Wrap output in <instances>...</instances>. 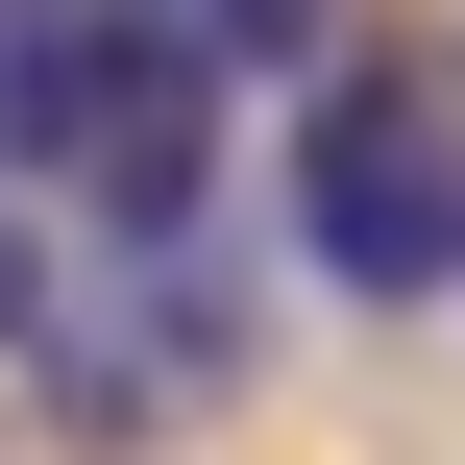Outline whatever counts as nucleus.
I'll return each mask as SVG.
<instances>
[{
	"label": "nucleus",
	"mask_w": 465,
	"mask_h": 465,
	"mask_svg": "<svg viewBox=\"0 0 465 465\" xmlns=\"http://www.w3.org/2000/svg\"><path fill=\"white\" fill-rule=\"evenodd\" d=\"M294 245H319V294H465V123H441V74L319 49V98H294Z\"/></svg>",
	"instance_id": "nucleus-2"
},
{
	"label": "nucleus",
	"mask_w": 465,
	"mask_h": 465,
	"mask_svg": "<svg viewBox=\"0 0 465 465\" xmlns=\"http://www.w3.org/2000/svg\"><path fill=\"white\" fill-rule=\"evenodd\" d=\"M0 172L98 196V245H196V196H221L196 0H0Z\"/></svg>",
	"instance_id": "nucleus-1"
},
{
	"label": "nucleus",
	"mask_w": 465,
	"mask_h": 465,
	"mask_svg": "<svg viewBox=\"0 0 465 465\" xmlns=\"http://www.w3.org/2000/svg\"><path fill=\"white\" fill-rule=\"evenodd\" d=\"M196 49H221V74H319V49H343V0H196Z\"/></svg>",
	"instance_id": "nucleus-3"
}]
</instances>
